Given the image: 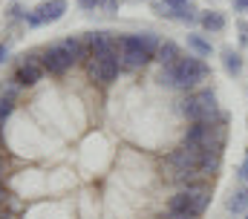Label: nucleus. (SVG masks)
Here are the masks:
<instances>
[{
	"label": "nucleus",
	"mask_w": 248,
	"mask_h": 219,
	"mask_svg": "<svg viewBox=\"0 0 248 219\" xmlns=\"http://www.w3.org/2000/svg\"><path fill=\"white\" fill-rule=\"evenodd\" d=\"M208 75H211V69H208V63H205L199 55H182L179 63L162 66L159 84H162V87H170V90H182V93H187V90L199 87Z\"/></svg>",
	"instance_id": "nucleus-1"
},
{
	"label": "nucleus",
	"mask_w": 248,
	"mask_h": 219,
	"mask_svg": "<svg viewBox=\"0 0 248 219\" xmlns=\"http://www.w3.org/2000/svg\"><path fill=\"white\" fill-rule=\"evenodd\" d=\"M208 202H211V196H208V190L202 188V185H187L182 190H176L173 196H170V202H168V211H182V214H190V217H202L205 214V208H208Z\"/></svg>",
	"instance_id": "nucleus-2"
},
{
	"label": "nucleus",
	"mask_w": 248,
	"mask_h": 219,
	"mask_svg": "<svg viewBox=\"0 0 248 219\" xmlns=\"http://www.w3.org/2000/svg\"><path fill=\"white\" fill-rule=\"evenodd\" d=\"M179 112L190 118V121H214V118H222L217 112V95L211 90H199L193 95H187L185 101H179Z\"/></svg>",
	"instance_id": "nucleus-3"
},
{
	"label": "nucleus",
	"mask_w": 248,
	"mask_h": 219,
	"mask_svg": "<svg viewBox=\"0 0 248 219\" xmlns=\"http://www.w3.org/2000/svg\"><path fill=\"white\" fill-rule=\"evenodd\" d=\"M119 72H122V66H119V55L116 52L113 55H93L87 61V75L98 87H110L119 78Z\"/></svg>",
	"instance_id": "nucleus-4"
},
{
	"label": "nucleus",
	"mask_w": 248,
	"mask_h": 219,
	"mask_svg": "<svg viewBox=\"0 0 248 219\" xmlns=\"http://www.w3.org/2000/svg\"><path fill=\"white\" fill-rule=\"evenodd\" d=\"M15 81L26 90V87H35L44 75H46V69H44V63H41V49H35V52H26L20 61H17V66H15Z\"/></svg>",
	"instance_id": "nucleus-5"
},
{
	"label": "nucleus",
	"mask_w": 248,
	"mask_h": 219,
	"mask_svg": "<svg viewBox=\"0 0 248 219\" xmlns=\"http://www.w3.org/2000/svg\"><path fill=\"white\" fill-rule=\"evenodd\" d=\"M41 63H44V69H46L49 75H63V72H69V69L75 66V58H72L69 49L58 41V44L41 49Z\"/></svg>",
	"instance_id": "nucleus-6"
},
{
	"label": "nucleus",
	"mask_w": 248,
	"mask_h": 219,
	"mask_svg": "<svg viewBox=\"0 0 248 219\" xmlns=\"http://www.w3.org/2000/svg\"><path fill=\"white\" fill-rule=\"evenodd\" d=\"M116 55H119V66H122L124 72H133V69H141L147 61H150V55L141 52V49H133V47H127L122 38H116Z\"/></svg>",
	"instance_id": "nucleus-7"
},
{
	"label": "nucleus",
	"mask_w": 248,
	"mask_h": 219,
	"mask_svg": "<svg viewBox=\"0 0 248 219\" xmlns=\"http://www.w3.org/2000/svg\"><path fill=\"white\" fill-rule=\"evenodd\" d=\"M63 12H66V0H44L35 6V15L41 17V23H55L61 20Z\"/></svg>",
	"instance_id": "nucleus-8"
},
{
	"label": "nucleus",
	"mask_w": 248,
	"mask_h": 219,
	"mask_svg": "<svg viewBox=\"0 0 248 219\" xmlns=\"http://www.w3.org/2000/svg\"><path fill=\"white\" fill-rule=\"evenodd\" d=\"M61 44L69 49V55L75 58V63H87V61L93 58V52H90V41L81 38V35H69V38H63Z\"/></svg>",
	"instance_id": "nucleus-9"
},
{
	"label": "nucleus",
	"mask_w": 248,
	"mask_h": 219,
	"mask_svg": "<svg viewBox=\"0 0 248 219\" xmlns=\"http://www.w3.org/2000/svg\"><path fill=\"white\" fill-rule=\"evenodd\" d=\"M90 52L93 55H113L116 52V38H110L107 32H90Z\"/></svg>",
	"instance_id": "nucleus-10"
},
{
	"label": "nucleus",
	"mask_w": 248,
	"mask_h": 219,
	"mask_svg": "<svg viewBox=\"0 0 248 219\" xmlns=\"http://www.w3.org/2000/svg\"><path fill=\"white\" fill-rule=\"evenodd\" d=\"M179 58H182V49L173 44V41H165V44H159V52H156V61L162 63V66H170V63H179Z\"/></svg>",
	"instance_id": "nucleus-11"
},
{
	"label": "nucleus",
	"mask_w": 248,
	"mask_h": 219,
	"mask_svg": "<svg viewBox=\"0 0 248 219\" xmlns=\"http://www.w3.org/2000/svg\"><path fill=\"white\" fill-rule=\"evenodd\" d=\"M199 23H202L205 32H222L225 29V17L219 12H202L199 15Z\"/></svg>",
	"instance_id": "nucleus-12"
},
{
	"label": "nucleus",
	"mask_w": 248,
	"mask_h": 219,
	"mask_svg": "<svg viewBox=\"0 0 248 219\" xmlns=\"http://www.w3.org/2000/svg\"><path fill=\"white\" fill-rule=\"evenodd\" d=\"M228 211H231V214H248V190H234V193H231Z\"/></svg>",
	"instance_id": "nucleus-13"
},
{
	"label": "nucleus",
	"mask_w": 248,
	"mask_h": 219,
	"mask_svg": "<svg viewBox=\"0 0 248 219\" xmlns=\"http://www.w3.org/2000/svg\"><path fill=\"white\" fill-rule=\"evenodd\" d=\"M222 66H225V72L237 75V72L243 69V58H240V52H234V49H222Z\"/></svg>",
	"instance_id": "nucleus-14"
},
{
	"label": "nucleus",
	"mask_w": 248,
	"mask_h": 219,
	"mask_svg": "<svg viewBox=\"0 0 248 219\" xmlns=\"http://www.w3.org/2000/svg\"><path fill=\"white\" fill-rule=\"evenodd\" d=\"M187 47L199 55V58H208V55H211V44H208L202 35H196V32H193V35H187Z\"/></svg>",
	"instance_id": "nucleus-15"
},
{
	"label": "nucleus",
	"mask_w": 248,
	"mask_h": 219,
	"mask_svg": "<svg viewBox=\"0 0 248 219\" xmlns=\"http://www.w3.org/2000/svg\"><path fill=\"white\" fill-rule=\"evenodd\" d=\"M20 90H23V87L15 81V75H9L6 81H0V95H3V98H12V101H17Z\"/></svg>",
	"instance_id": "nucleus-16"
},
{
	"label": "nucleus",
	"mask_w": 248,
	"mask_h": 219,
	"mask_svg": "<svg viewBox=\"0 0 248 219\" xmlns=\"http://www.w3.org/2000/svg\"><path fill=\"white\" fill-rule=\"evenodd\" d=\"M15 104H17V101H12V98H3V95H0V124L15 112Z\"/></svg>",
	"instance_id": "nucleus-17"
},
{
	"label": "nucleus",
	"mask_w": 248,
	"mask_h": 219,
	"mask_svg": "<svg viewBox=\"0 0 248 219\" xmlns=\"http://www.w3.org/2000/svg\"><path fill=\"white\" fill-rule=\"evenodd\" d=\"M23 15H26V9L12 0V6H9V20H23Z\"/></svg>",
	"instance_id": "nucleus-18"
},
{
	"label": "nucleus",
	"mask_w": 248,
	"mask_h": 219,
	"mask_svg": "<svg viewBox=\"0 0 248 219\" xmlns=\"http://www.w3.org/2000/svg\"><path fill=\"white\" fill-rule=\"evenodd\" d=\"M23 23H26V26H32V29H35V26H44V23H41V17L35 15V9H26V15H23Z\"/></svg>",
	"instance_id": "nucleus-19"
},
{
	"label": "nucleus",
	"mask_w": 248,
	"mask_h": 219,
	"mask_svg": "<svg viewBox=\"0 0 248 219\" xmlns=\"http://www.w3.org/2000/svg\"><path fill=\"white\" fill-rule=\"evenodd\" d=\"M101 3H104V0H78V6H81V9H87V12H93V9H98Z\"/></svg>",
	"instance_id": "nucleus-20"
},
{
	"label": "nucleus",
	"mask_w": 248,
	"mask_h": 219,
	"mask_svg": "<svg viewBox=\"0 0 248 219\" xmlns=\"http://www.w3.org/2000/svg\"><path fill=\"white\" fill-rule=\"evenodd\" d=\"M165 219H196V217H190V214H182V211H168V217Z\"/></svg>",
	"instance_id": "nucleus-21"
},
{
	"label": "nucleus",
	"mask_w": 248,
	"mask_h": 219,
	"mask_svg": "<svg viewBox=\"0 0 248 219\" xmlns=\"http://www.w3.org/2000/svg\"><path fill=\"white\" fill-rule=\"evenodd\" d=\"M9 61V44H0V66Z\"/></svg>",
	"instance_id": "nucleus-22"
},
{
	"label": "nucleus",
	"mask_w": 248,
	"mask_h": 219,
	"mask_svg": "<svg viewBox=\"0 0 248 219\" xmlns=\"http://www.w3.org/2000/svg\"><path fill=\"white\" fill-rule=\"evenodd\" d=\"M162 3H165V6H185L187 0H162Z\"/></svg>",
	"instance_id": "nucleus-23"
},
{
	"label": "nucleus",
	"mask_w": 248,
	"mask_h": 219,
	"mask_svg": "<svg viewBox=\"0 0 248 219\" xmlns=\"http://www.w3.org/2000/svg\"><path fill=\"white\" fill-rule=\"evenodd\" d=\"M234 6H237V9L243 12V9H248V0H234Z\"/></svg>",
	"instance_id": "nucleus-24"
},
{
	"label": "nucleus",
	"mask_w": 248,
	"mask_h": 219,
	"mask_svg": "<svg viewBox=\"0 0 248 219\" xmlns=\"http://www.w3.org/2000/svg\"><path fill=\"white\" fill-rule=\"evenodd\" d=\"M240 176H243V179H246V182H248V162L243 164V167H240Z\"/></svg>",
	"instance_id": "nucleus-25"
},
{
	"label": "nucleus",
	"mask_w": 248,
	"mask_h": 219,
	"mask_svg": "<svg viewBox=\"0 0 248 219\" xmlns=\"http://www.w3.org/2000/svg\"><path fill=\"white\" fill-rule=\"evenodd\" d=\"M0 219H17V217H15L12 211H3V217H0Z\"/></svg>",
	"instance_id": "nucleus-26"
},
{
	"label": "nucleus",
	"mask_w": 248,
	"mask_h": 219,
	"mask_svg": "<svg viewBox=\"0 0 248 219\" xmlns=\"http://www.w3.org/2000/svg\"><path fill=\"white\" fill-rule=\"evenodd\" d=\"M0 141H3V124H0Z\"/></svg>",
	"instance_id": "nucleus-27"
},
{
	"label": "nucleus",
	"mask_w": 248,
	"mask_h": 219,
	"mask_svg": "<svg viewBox=\"0 0 248 219\" xmlns=\"http://www.w3.org/2000/svg\"><path fill=\"white\" fill-rule=\"evenodd\" d=\"M3 211H6V208H3V205H0V217H3Z\"/></svg>",
	"instance_id": "nucleus-28"
},
{
	"label": "nucleus",
	"mask_w": 248,
	"mask_h": 219,
	"mask_svg": "<svg viewBox=\"0 0 248 219\" xmlns=\"http://www.w3.org/2000/svg\"><path fill=\"white\" fill-rule=\"evenodd\" d=\"M246 219H248V214H246Z\"/></svg>",
	"instance_id": "nucleus-29"
}]
</instances>
